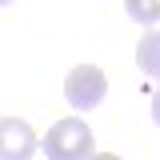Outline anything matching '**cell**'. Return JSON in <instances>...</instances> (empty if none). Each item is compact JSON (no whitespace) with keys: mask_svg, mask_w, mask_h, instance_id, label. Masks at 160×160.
<instances>
[{"mask_svg":"<svg viewBox=\"0 0 160 160\" xmlns=\"http://www.w3.org/2000/svg\"><path fill=\"white\" fill-rule=\"evenodd\" d=\"M40 148L48 160H88L92 156V128L80 116H64L44 132Z\"/></svg>","mask_w":160,"mask_h":160,"instance_id":"1","label":"cell"},{"mask_svg":"<svg viewBox=\"0 0 160 160\" xmlns=\"http://www.w3.org/2000/svg\"><path fill=\"white\" fill-rule=\"evenodd\" d=\"M104 96H108V76H104L100 68H92V64H80V68H72V72L64 76V100H68L76 112L96 108Z\"/></svg>","mask_w":160,"mask_h":160,"instance_id":"2","label":"cell"},{"mask_svg":"<svg viewBox=\"0 0 160 160\" xmlns=\"http://www.w3.org/2000/svg\"><path fill=\"white\" fill-rule=\"evenodd\" d=\"M36 152V132L16 116L0 120V160H32Z\"/></svg>","mask_w":160,"mask_h":160,"instance_id":"3","label":"cell"},{"mask_svg":"<svg viewBox=\"0 0 160 160\" xmlns=\"http://www.w3.org/2000/svg\"><path fill=\"white\" fill-rule=\"evenodd\" d=\"M136 64H140V72H148V76L160 80V32H144V36H140Z\"/></svg>","mask_w":160,"mask_h":160,"instance_id":"4","label":"cell"},{"mask_svg":"<svg viewBox=\"0 0 160 160\" xmlns=\"http://www.w3.org/2000/svg\"><path fill=\"white\" fill-rule=\"evenodd\" d=\"M124 8L136 24H148V28L160 20V0H124Z\"/></svg>","mask_w":160,"mask_h":160,"instance_id":"5","label":"cell"},{"mask_svg":"<svg viewBox=\"0 0 160 160\" xmlns=\"http://www.w3.org/2000/svg\"><path fill=\"white\" fill-rule=\"evenodd\" d=\"M152 120H156V124H160V84H156V88H152Z\"/></svg>","mask_w":160,"mask_h":160,"instance_id":"6","label":"cell"},{"mask_svg":"<svg viewBox=\"0 0 160 160\" xmlns=\"http://www.w3.org/2000/svg\"><path fill=\"white\" fill-rule=\"evenodd\" d=\"M88 160H120V156H112V152H92Z\"/></svg>","mask_w":160,"mask_h":160,"instance_id":"7","label":"cell"},{"mask_svg":"<svg viewBox=\"0 0 160 160\" xmlns=\"http://www.w3.org/2000/svg\"><path fill=\"white\" fill-rule=\"evenodd\" d=\"M0 4H8V0H0Z\"/></svg>","mask_w":160,"mask_h":160,"instance_id":"8","label":"cell"}]
</instances>
